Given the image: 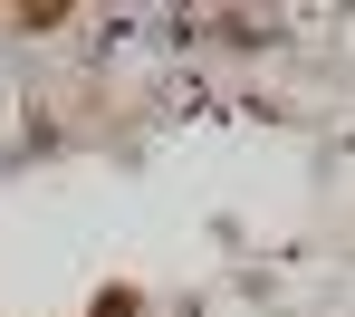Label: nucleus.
Instances as JSON below:
<instances>
[{"label": "nucleus", "instance_id": "obj_1", "mask_svg": "<svg viewBox=\"0 0 355 317\" xmlns=\"http://www.w3.org/2000/svg\"><path fill=\"white\" fill-rule=\"evenodd\" d=\"M87 317H144V289H135V279H106V289L87 298Z\"/></svg>", "mask_w": 355, "mask_h": 317}]
</instances>
